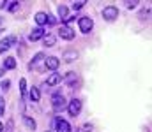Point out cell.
<instances>
[{"label":"cell","mask_w":152,"mask_h":132,"mask_svg":"<svg viewBox=\"0 0 152 132\" xmlns=\"http://www.w3.org/2000/svg\"><path fill=\"white\" fill-rule=\"evenodd\" d=\"M51 106H53V109H55V111H62V109H66V107H67V102H66L64 95L57 93V95H53V99H51Z\"/></svg>","instance_id":"cell-1"},{"label":"cell","mask_w":152,"mask_h":132,"mask_svg":"<svg viewBox=\"0 0 152 132\" xmlns=\"http://www.w3.org/2000/svg\"><path fill=\"white\" fill-rule=\"evenodd\" d=\"M92 27H94L92 18H88V16H81V18H80V30H81L83 34H88V32L92 30Z\"/></svg>","instance_id":"cell-3"},{"label":"cell","mask_w":152,"mask_h":132,"mask_svg":"<svg viewBox=\"0 0 152 132\" xmlns=\"http://www.w3.org/2000/svg\"><path fill=\"white\" fill-rule=\"evenodd\" d=\"M85 4H87L85 0H76V2H73V9H75V11H78V9H81Z\"/></svg>","instance_id":"cell-19"},{"label":"cell","mask_w":152,"mask_h":132,"mask_svg":"<svg viewBox=\"0 0 152 132\" xmlns=\"http://www.w3.org/2000/svg\"><path fill=\"white\" fill-rule=\"evenodd\" d=\"M42 60H44V55H42V53H37V55H36V56L32 58V62H30V67H34L36 63H39V62H42Z\"/></svg>","instance_id":"cell-17"},{"label":"cell","mask_w":152,"mask_h":132,"mask_svg":"<svg viewBox=\"0 0 152 132\" xmlns=\"http://www.w3.org/2000/svg\"><path fill=\"white\" fill-rule=\"evenodd\" d=\"M14 67H16V60L12 56H9V58L4 60V69H14Z\"/></svg>","instance_id":"cell-12"},{"label":"cell","mask_w":152,"mask_h":132,"mask_svg":"<svg viewBox=\"0 0 152 132\" xmlns=\"http://www.w3.org/2000/svg\"><path fill=\"white\" fill-rule=\"evenodd\" d=\"M42 39H44V46H46V48H51V46H55V41H57L53 35H46V37H42Z\"/></svg>","instance_id":"cell-15"},{"label":"cell","mask_w":152,"mask_h":132,"mask_svg":"<svg viewBox=\"0 0 152 132\" xmlns=\"http://www.w3.org/2000/svg\"><path fill=\"white\" fill-rule=\"evenodd\" d=\"M2 88H4V90H7V88H9V81H7V79H5V81H2Z\"/></svg>","instance_id":"cell-25"},{"label":"cell","mask_w":152,"mask_h":132,"mask_svg":"<svg viewBox=\"0 0 152 132\" xmlns=\"http://www.w3.org/2000/svg\"><path fill=\"white\" fill-rule=\"evenodd\" d=\"M46 21H48V14H46V12H37V14H36V23H37L39 27L46 25Z\"/></svg>","instance_id":"cell-11"},{"label":"cell","mask_w":152,"mask_h":132,"mask_svg":"<svg viewBox=\"0 0 152 132\" xmlns=\"http://www.w3.org/2000/svg\"><path fill=\"white\" fill-rule=\"evenodd\" d=\"M9 4H11V5H9V11H11V12H16V11L20 9V4H18V2H9Z\"/></svg>","instance_id":"cell-21"},{"label":"cell","mask_w":152,"mask_h":132,"mask_svg":"<svg viewBox=\"0 0 152 132\" xmlns=\"http://www.w3.org/2000/svg\"><path fill=\"white\" fill-rule=\"evenodd\" d=\"M67 111H69L71 116H78L80 111H81V100H80V99H73V100L67 104Z\"/></svg>","instance_id":"cell-4"},{"label":"cell","mask_w":152,"mask_h":132,"mask_svg":"<svg viewBox=\"0 0 152 132\" xmlns=\"http://www.w3.org/2000/svg\"><path fill=\"white\" fill-rule=\"evenodd\" d=\"M23 122H25V125H27L30 131L36 129V120H34V118H30V116H23Z\"/></svg>","instance_id":"cell-13"},{"label":"cell","mask_w":152,"mask_h":132,"mask_svg":"<svg viewBox=\"0 0 152 132\" xmlns=\"http://www.w3.org/2000/svg\"><path fill=\"white\" fill-rule=\"evenodd\" d=\"M14 43H16V37H14V35H9V37L2 39V41H0V53H5Z\"/></svg>","instance_id":"cell-6"},{"label":"cell","mask_w":152,"mask_h":132,"mask_svg":"<svg viewBox=\"0 0 152 132\" xmlns=\"http://www.w3.org/2000/svg\"><path fill=\"white\" fill-rule=\"evenodd\" d=\"M20 92H21V95L27 93V81L25 79H20Z\"/></svg>","instance_id":"cell-20"},{"label":"cell","mask_w":152,"mask_h":132,"mask_svg":"<svg viewBox=\"0 0 152 132\" xmlns=\"http://www.w3.org/2000/svg\"><path fill=\"white\" fill-rule=\"evenodd\" d=\"M4 111H5V106H4V100L0 99V116L4 115Z\"/></svg>","instance_id":"cell-24"},{"label":"cell","mask_w":152,"mask_h":132,"mask_svg":"<svg viewBox=\"0 0 152 132\" xmlns=\"http://www.w3.org/2000/svg\"><path fill=\"white\" fill-rule=\"evenodd\" d=\"M2 129H4V125H2V122H0V131H2Z\"/></svg>","instance_id":"cell-27"},{"label":"cell","mask_w":152,"mask_h":132,"mask_svg":"<svg viewBox=\"0 0 152 132\" xmlns=\"http://www.w3.org/2000/svg\"><path fill=\"white\" fill-rule=\"evenodd\" d=\"M58 35L62 37V39H66V41H73L75 39V32L67 27V25H64V27H60V30H58Z\"/></svg>","instance_id":"cell-5"},{"label":"cell","mask_w":152,"mask_h":132,"mask_svg":"<svg viewBox=\"0 0 152 132\" xmlns=\"http://www.w3.org/2000/svg\"><path fill=\"white\" fill-rule=\"evenodd\" d=\"M60 79H62V78H60V74H57V72H55V74H51V76L46 79V85H48V87H55V85H58V83H60Z\"/></svg>","instance_id":"cell-10"},{"label":"cell","mask_w":152,"mask_h":132,"mask_svg":"<svg viewBox=\"0 0 152 132\" xmlns=\"http://www.w3.org/2000/svg\"><path fill=\"white\" fill-rule=\"evenodd\" d=\"M78 132H92V125H90V123H85V125L80 127V131Z\"/></svg>","instance_id":"cell-22"},{"label":"cell","mask_w":152,"mask_h":132,"mask_svg":"<svg viewBox=\"0 0 152 132\" xmlns=\"http://www.w3.org/2000/svg\"><path fill=\"white\" fill-rule=\"evenodd\" d=\"M30 99H32L34 102H37L39 99H41V93H39L37 88H32V90H30Z\"/></svg>","instance_id":"cell-18"},{"label":"cell","mask_w":152,"mask_h":132,"mask_svg":"<svg viewBox=\"0 0 152 132\" xmlns=\"http://www.w3.org/2000/svg\"><path fill=\"white\" fill-rule=\"evenodd\" d=\"M44 65H46L48 69H51V71H57V67L60 65V60H58L57 56H48V58L44 60Z\"/></svg>","instance_id":"cell-9"},{"label":"cell","mask_w":152,"mask_h":132,"mask_svg":"<svg viewBox=\"0 0 152 132\" xmlns=\"http://www.w3.org/2000/svg\"><path fill=\"white\" fill-rule=\"evenodd\" d=\"M136 5H138V2H136V0H133V2H126V7H127V9H134Z\"/></svg>","instance_id":"cell-23"},{"label":"cell","mask_w":152,"mask_h":132,"mask_svg":"<svg viewBox=\"0 0 152 132\" xmlns=\"http://www.w3.org/2000/svg\"><path fill=\"white\" fill-rule=\"evenodd\" d=\"M57 12H58V16L62 18V21H64V19L67 18V16H69V14H67V7H66V5H58Z\"/></svg>","instance_id":"cell-14"},{"label":"cell","mask_w":152,"mask_h":132,"mask_svg":"<svg viewBox=\"0 0 152 132\" xmlns=\"http://www.w3.org/2000/svg\"><path fill=\"white\" fill-rule=\"evenodd\" d=\"M44 28L42 27H37V28H34L32 32H30V35H28V39L32 41V43H36V41H39V39H42L44 37Z\"/></svg>","instance_id":"cell-7"},{"label":"cell","mask_w":152,"mask_h":132,"mask_svg":"<svg viewBox=\"0 0 152 132\" xmlns=\"http://www.w3.org/2000/svg\"><path fill=\"white\" fill-rule=\"evenodd\" d=\"M4 5H5V2H2V0H0V7H4Z\"/></svg>","instance_id":"cell-26"},{"label":"cell","mask_w":152,"mask_h":132,"mask_svg":"<svg viewBox=\"0 0 152 132\" xmlns=\"http://www.w3.org/2000/svg\"><path fill=\"white\" fill-rule=\"evenodd\" d=\"M76 56H78V53H76V51H67V53L64 55V60H66V62H73Z\"/></svg>","instance_id":"cell-16"},{"label":"cell","mask_w":152,"mask_h":132,"mask_svg":"<svg viewBox=\"0 0 152 132\" xmlns=\"http://www.w3.org/2000/svg\"><path fill=\"white\" fill-rule=\"evenodd\" d=\"M55 127H57V132H71V125L66 120H62V118H57Z\"/></svg>","instance_id":"cell-8"},{"label":"cell","mask_w":152,"mask_h":132,"mask_svg":"<svg viewBox=\"0 0 152 132\" xmlns=\"http://www.w3.org/2000/svg\"><path fill=\"white\" fill-rule=\"evenodd\" d=\"M117 16H118V9L115 5H108L103 9V18L106 21H113V19H117Z\"/></svg>","instance_id":"cell-2"}]
</instances>
